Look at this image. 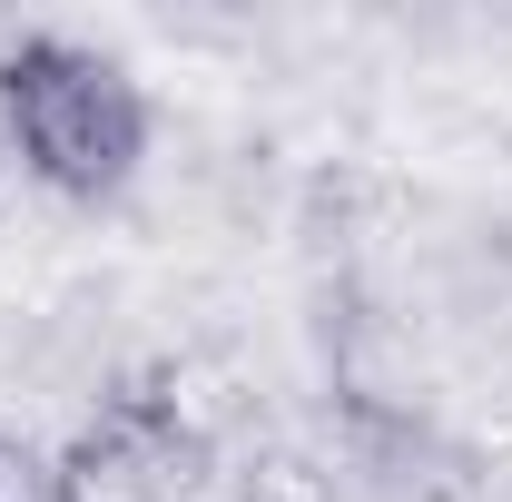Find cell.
Masks as SVG:
<instances>
[{
	"label": "cell",
	"instance_id": "6da1fadb",
	"mask_svg": "<svg viewBox=\"0 0 512 502\" xmlns=\"http://www.w3.org/2000/svg\"><path fill=\"white\" fill-rule=\"evenodd\" d=\"M0 148L60 207H119L158 148V109L138 69L79 30L0 40Z\"/></svg>",
	"mask_w": 512,
	"mask_h": 502
},
{
	"label": "cell",
	"instance_id": "7a4b0ae2",
	"mask_svg": "<svg viewBox=\"0 0 512 502\" xmlns=\"http://www.w3.org/2000/svg\"><path fill=\"white\" fill-rule=\"evenodd\" d=\"M50 473L60 502H207L227 483V453L178 365H128L89 404V424L50 453Z\"/></svg>",
	"mask_w": 512,
	"mask_h": 502
},
{
	"label": "cell",
	"instance_id": "3957f363",
	"mask_svg": "<svg viewBox=\"0 0 512 502\" xmlns=\"http://www.w3.org/2000/svg\"><path fill=\"white\" fill-rule=\"evenodd\" d=\"M227 502H335V473L296 443H256L227 463Z\"/></svg>",
	"mask_w": 512,
	"mask_h": 502
},
{
	"label": "cell",
	"instance_id": "277c9868",
	"mask_svg": "<svg viewBox=\"0 0 512 502\" xmlns=\"http://www.w3.org/2000/svg\"><path fill=\"white\" fill-rule=\"evenodd\" d=\"M0 502H60V473H50V453L20 434H0Z\"/></svg>",
	"mask_w": 512,
	"mask_h": 502
}]
</instances>
